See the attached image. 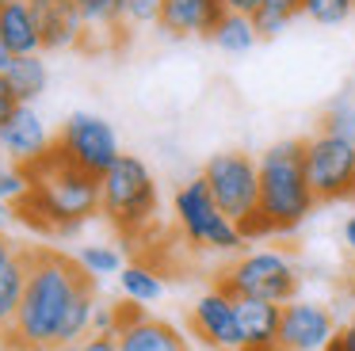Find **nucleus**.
Here are the masks:
<instances>
[{"label": "nucleus", "instance_id": "9b49d317", "mask_svg": "<svg viewBox=\"0 0 355 351\" xmlns=\"http://www.w3.org/2000/svg\"><path fill=\"white\" fill-rule=\"evenodd\" d=\"M191 332L214 351H241V325H237V302L222 286L207 290L191 305Z\"/></svg>", "mask_w": 355, "mask_h": 351}, {"label": "nucleus", "instance_id": "58836bf2", "mask_svg": "<svg viewBox=\"0 0 355 351\" xmlns=\"http://www.w3.org/2000/svg\"><path fill=\"white\" fill-rule=\"evenodd\" d=\"M4 4H8V0H0V8H4Z\"/></svg>", "mask_w": 355, "mask_h": 351}, {"label": "nucleus", "instance_id": "f8f14e48", "mask_svg": "<svg viewBox=\"0 0 355 351\" xmlns=\"http://www.w3.org/2000/svg\"><path fill=\"white\" fill-rule=\"evenodd\" d=\"M119 351H187L184 336L168 325V320H157L146 313V305L138 302H119Z\"/></svg>", "mask_w": 355, "mask_h": 351}, {"label": "nucleus", "instance_id": "6e6552de", "mask_svg": "<svg viewBox=\"0 0 355 351\" xmlns=\"http://www.w3.org/2000/svg\"><path fill=\"white\" fill-rule=\"evenodd\" d=\"M306 180L317 203L355 198V142L321 134V130L306 137Z\"/></svg>", "mask_w": 355, "mask_h": 351}, {"label": "nucleus", "instance_id": "39448f33", "mask_svg": "<svg viewBox=\"0 0 355 351\" xmlns=\"http://www.w3.org/2000/svg\"><path fill=\"white\" fill-rule=\"evenodd\" d=\"M218 286L230 298H263V302L286 305L298 294V267L291 264L286 252L275 248L245 252L218 275Z\"/></svg>", "mask_w": 355, "mask_h": 351}, {"label": "nucleus", "instance_id": "4be33fe9", "mask_svg": "<svg viewBox=\"0 0 355 351\" xmlns=\"http://www.w3.org/2000/svg\"><path fill=\"white\" fill-rule=\"evenodd\" d=\"M317 130H321V134H332V137H344V142H355V99L352 96H336L329 107H324Z\"/></svg>", "mask_w": 355, "mask_h": 351}, {"label": "nucleus", "instance_id": "72a5a7b5", "mask_svg": "<svg viewBox=\"0 0 355 351\" xmlns=\"http://www.w3.org/2000/svg\"><path fill=\"white\" fill-rule=\"evenodd\" d=\"M263 4L279 8V12H286V15H302V0H263Z\"/></svg>", "mask_w": 355, "mask_h": 351}, {"label": "nucleus", "instance_id": "473e14b6", "mask_svg": "<svg viewBox=\"0 0 355 351\" xmlns=\"http://www.w3.org/2000/svg\"><path fill=\"white\" fill-rule=\"evenodd\" d=\"M225 4V12H245V15H252L256 8L263 4V0H222Z\"/></svg>", "mask_w": 355, "mask_h": 351}, {"label": "nucleus", "instance_id": "7c9ffc66", "mask_svg": "<svg viewBox=\"0 0 355 351\" xmlns=\"http://www.w3.org/2000/svg\"><path fill=\"white\" fill-rule=\"evenodd\" d=\"M324 351H355V317L347 320L344 328H336V336L329 340V348Z\"/></svg>", "mask_w": 355, "mask_h": 351}, {"label": "nucleus", "instance_id": "6ab92c4d", "mask_svg": "<svg viewBox=\"0 0 355 351\" xmlns=\"http://www.w3.org/2000/svg\"><path fill=\"white\" fill-rule=\"evenodd\" d=\"M24 286H27V248H19L8 264L0 267V336L8 332V325L16 320Z\"/></svg>", "mask_w": 355, "mask_h": 351}, {"label": "nucleus", "instance_id": "0eeeda50", "mask_svg": "<svg viewBox=\"0 0 355 351\" xmlns=\"http://www.w3.org/2000/svg\"><path fill=\"white\" fill-rule=\"evenodd\" d=\"M202 180H207L210 195L222 206L225 218L241 221L260 210V164L248 153H214L202 168Z\"/></svg>", "mask_w": 355, "mask_h": 351}, {"label": "nucleus", "instance_id": "9d476101", "mask_svg": "<svg viewBox=\"0 0 355 351\" xmlns=\"http://www.w3.org/2000/svg\"><path fill=\"white\" fill-rule=\"evenodd\" d=\"M336 336V320L317 302H294L283 305V325H279V348L283 351H324Z\"/></svg>", "mask_w": 355, "mask_h": 351}, {"label": "nucleus", "instance_id": "4c0bfd02", "mask_svg": "<svg viewBox=\"0 0 355 351\" xmlns=\"http://www.w3.org/2000/svg\"><path fill=\"white\" fill-rule=\"evenodd\" d=\"M12 218H16V210H12V206H8V203H0V229L8 225V221H12Z\"/></svg>", "mask_w": 355, "mask_h": 351}, {"label": "nucleus", "instance_id": "1a4fd4ad", "mask_svg": "<svg viewBox=\"0 0 355 351\" xmlns=\"http://www.w3.org/2000/svg\"><path fill=\"white\" fill-rule=\"evenodd\" d=\"M58 145L65 149V157H69L73 164L92 172V176H103L119 157H123L115 126H111L107 119H100V114H88V111H77V114L65 119L62 134H58Z\"/></svg>", "mask_w": 355, "mask_h": 351}, {"label": "nucleus", "instance_id": "aec40b11", "mask_svg": "<svg viewBox=\"0 0 355 351\" xmlns=\"http://www.w3.org/2000/svg\"><path fill=\"white\" fill-rule=\"evenodd\" d=\"M210 38H214V46L225 53H248L260 42V35H256V27H252V15H245V12H225Z\"/></svg>", "mask_w": 355, "mask_h": 351}, {"label": "nucleus", "instance_id": "dca6fc26", "mask_svg": "<svg viewBox=\"0 0 355 351\" xmlns=\"http://www.w3.org/2000/svg\"><path fill=\"white\" fill-rule=\"evenodd\" d=\"M222 15H225L222 0H164L161 23H157V27L172 38H184V35L210 38Z\"/></svg>", "mask_w": 355, "mask_h": 351}, {"label": "nucleus", "instance_id": "7ed1b4c3", "mask_svg": "<svg viewBox=\"0 0 355 351\" xmlns=\"http://www.w3.org/2000/svg\"><path fill=\"white\" fill-rule=\"evenodd\" d=\"M256 164H260V214L275 233L298 229L317 206V195L306 180V142L302 137L275 142Z\"/></svg>", "mask_w": 355, "mask_h": 351}, {"label": "nucleus", "instance_id": "2eb2a0df", "mask_svg": "<svg viewBox=\"0 0 355 351\" xmlns=\"http://www.w3.org/2000/svg\"><path fill=\"white\" fill-rule=\"evenodd\" d=\"M233 302H237L241 351H283V348H279L283 305H279V302H263V298H233Z\"/></svg>", "mask_w": 355, "mask_h": 351}, {"label": "nucleus", "instance_id": "2f4dec72", "mask_svg": "<svg viewBox=\"0 0 355 351\" xmlns=\"http://www.w3.org/2000/svg\"><path fill=\"white\" fill-rule=\"evenodd\" d=\"M77 351H119V340L115 336H100V332H92L88 340H80V348Z\"/></svg>", "mask_w": 355, "mask_h": 351}, {"label": "nucleus", "instance_id": "4468645a", "mask_svg": "<svg viewBox=\"0 0 355 351\" xmlns=\"http://www.w3.org/2000/svg\"><path fill=\"white\" fill-rule=\"evenodd\" d=\"M31 8L42 31V50H73L85 42L88 23L77 0H31Z\"/></svg>", "mask_w": 355, "mask_h": 351}, {"label": "nucleus", "instance_id": "cd10ccee", "mask_svg": "<svg viewBox=\"0 0 355 351\" xmlns=\"http://www.w3.org/2000/svg\"><path fill=\"white\" fill-rule=\"evenodd\" d=\"M27 172L24 168H0V203H8V206H16L19 198L27 195Z\"/></svg>", "mask_w": 355, "mask_h": 351}, {"label": "nucleus", "instance_id": "c9c22d12", "mask_svg": "<svg viewBox=\"0 0 355 351\" xmlns=\"http://www.w3.org/2000/svg\"><path fill=\"white\" fill-rule=\"evenodd\" d=\"M344 244H347V248H355V214L344 221Z\"/></svg>", "mask_w": 355, "mask_h": 351}, {"label": "nucleus", "instance_id": "423d86ee", "mask_svg": "<svg viewBox=\"0 0 355 351\" xmlns=\"http://www.w3.org/2000/svg\"><path fill=\"white\" fill-rule=\"evenodd\" d=\"M176 221H180V229H184L187 244H195V248L237 252L241 244H245L237 221L222 214V206L214 203V195H210L202 176H195L191 183H184V187L176 191Z\"/></svg>", "mask_w": 355, "mask_h": 351}, {"label": "nucleus", "instance_id": "f704fd0d", "mask_svg": "<svg viewBox=\"0 0 355 351\" xmlns=\"http://www.w3.org/2000/svg\"><path fill=\"white\" fill-rule=\"evenodd\" d=\"M16 252H19V248H16V244H12V241H8V237H0V267L8 264V259L16 256Z\"/></svg>", "mask_w": 355, "mask_h": 351}, {"label": "nucleus", "instance_id": "20e7f679", "mask_svg": "<svg viewBox=\"0 0 355 351\" xmlns=\"http://www.w3.org/2000/svg\"><path fill=\"white\" fill-rule=\"evenodd\" d=\"M100 214L123 237H138L157 218V180L149 164L134 153H123L100 176Z\"/></svg>", "mask_w": 355, "mask_h": 351}, {"label": "nucleus", "instance_id": "a878e982", "mask_svg": "<svg viewBox=\"0 0 355 351\" xmlns=\"http://www.w3.org/2000/svg\"><path fill=\"white\" fill-rule=\"evenodd\" d=\"M291 19H294V15L279 12V8H271V4H260V8L252 12V27H256V35H260V38H275V35H283Z\"/></svg>", "mask_w": 355, "mask_h": 351}, {"label": "nucleus", "instance_id": "f3484780", "mask_svg": "<svg viewBox=\"0 0 355 351\" xmlns=\"http://www.w3.org/2000/svg\"><path fill=\"white\" fill-rule=\"evenodd\" d=\"M0 35L8 42L12 58L42 53V31H39V19H35L31 0H8L0 8Z\"/></svg>", "mask_w": 355, "mask_h": 351}, {"label": "nucleus", "instance_id": "f257e3e1", "mask_svg": "<svg viewBox=\"0 0 355 351\" xmlns=\"http://www.w3.org/2000/svg\"><path fill=\"white\" fill-rule=\"evenodd\" d=\"M88 275L80 259L65 256L58 248H27V286L19 298L16 320L0 336L4 351H58L62 348V328L69 317L73 298L80 294Z\"/></svg>", "mask_w": 355, "mask_h": 351}, {"label": "nucleus", "instance_id": "393cba45", "mask_svg": "<svg viewBox=\"0 0 355 351\" xmlns=\"http://www.w3.org/2000/svg\"><path fill=\"white\" fill-rule=\"evenodd\" d=\"M355 12V0H302V15L321 27H336Z\"/></svg>", "mask_w": 355, "mask_h": 351}, {"label": "nucleus", "instance_id": "f03ea898", "mask_svg": "<svg viewBox=\"0 0 355 351\" xmlns=\"http://www.w3.org/2000/svg\"><path fill=\"white\" fill-rule=\"evenodd\" d=\"M24 172L31 187L12 206L16 221L50 237H69L92 214H100V176L77 168L58 142L39 160H31Z\"/></svg>", "mask_w": 355, "mask_h": 351}, {"label": "nucleus", "instance_id": "b1692460", "mask_svg": "<svg viewBox=\"0 0 355 351\" xmlns=\"http://www.w3.org/2000/svg\"><path fill=\"white\" fill-rule=\"evenodd\" d=\"M77 259H80V267H85L88 275H96V279L123 271V256H119L111 244H88V248H80Z\"/></svg>", "mask_w": 355, "mask_h": 351}, {"label": "nucleus", "instance_id": "a211bd4d", "mask_svg": "<svg viewBox=\"0 0 355 351\" xmlns=\"http://www.w3.org/2000/svg\"><path fill=\"white\" fill-rule=\"evenodd\" d=\"M4 76H8L12 92H16L19 103H35V99L46 92V61L39 58V53H24V58H12L8 69H4Z\"/></svg>", "mask_w": 355, "mask_h": 351}, {"label": "nucleus", "instance_id": "5701e85b", "mask_svg": "<svg viewBox=\"0 0 355 351\" xmlns=\"http://www.w3.org/2000/svg\"><path fill=\"white\" fill-rule=\"evenodd\" d=\"M80 15H85L88 31L100 27V31H115L123 27V0H77Z\"/></svg>", "mask_w": 355, "mask_h": 351}, {"label": "nucleus", "instance_id": "c85d7f7f", "mask_svg": "<svg viewBox=\"0 0 355 351\" xmlns=\"http://www.w3.org/2000/svg\"><path fill=\"white\" fill-rule=\"evenodd\" d=\"M92 332H100V336H115L119 332V309L115 305H96Z\"/></svg>", "mask_w": 355, "mask_h": 351}, {"label": "nucleus", "instance_id": "412c9836", "mask_svg": "<svg viewBox=\"0 0 355 351\" xmlns=\"http://www.w3.org/2000/svg\"><path fill=\"white\" fill-rule=\"evenodd\" d=\"M119 286H123L126 302H138V305H149V302H157V298L164 294L161 275H157L153 267H146V264H126L123 271H119Z\"/></svg>", "mask_w": 355, "mask_h": 351}, {"label": "nucleus", "instance_id": "e433bc0d", "mask_svg": "<svg viewBox=\"0 0 355 351\" xmlns=\"http://www.w3.org/2000/svg\"><path fill=\"white\" fill-rule=\"evenodd\" d=\"M8 61H12V50H8V42H4V35H0V73L8 69Z\"/></svg>", "mask_w": 355, "mask_h": 351}, {"label": "nucleus", "instance_id": "bb28decb", "mask_svg": "<svg viewBox=\"0 0 355 351\" xmlns=\"http://www.w3.org/2000/svg\"><path fill=\"white\" fill-rule=\"evenodd\" d=\"M164 0H123V23L130 27H146V23H161Z\"/></svg>", "mask_w": 355, "mask_h": 351}, {"label": "nucleus", "instance_id": "c756f323", "mask_svg": "<svg viewBox=\"0 0 355 351\" xmlns=\"http://www.w3.org/2000/svg\"><path fill=\"white\" fill-rule=\"evenodd\" d=\"M16 107H19V99H16V92H12V84H8V76L0 73V126L16 114Z\"/></svg>", "mask_w": 355, "mask_h": 351}, {"label": "nucleus", "instance_id": "ddd939ff", "mask_svg": "<svg viewBox=\"0 0 355 351\" xmlns=\"http://www.w3.org/2000/svg\"><path fill=\"white\" fill-rule=\"evenodd\" d=\"M50 145L54 142H50L46 126H42L39 111H35L31 103H19L16 114L0 126V153H4L16 168H27L31 160H39Z\"/></svg>", "mask_w": 355, "mask_h": 351}]
</instances>
